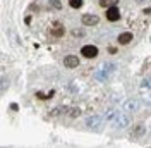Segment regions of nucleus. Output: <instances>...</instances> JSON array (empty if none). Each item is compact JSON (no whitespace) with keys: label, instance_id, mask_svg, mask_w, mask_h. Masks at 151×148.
<instances>
[{"label":"nucleus","instance_id":"nucleus-1","mask_svg":"<svg viewBox=\"0 0 151 148\" xmlns=\"http://www.w3.org/2000/svg\"><path fill=\"white\" fill-rule=\"evenodd\" d=\"M50 35L53 38H62L65 35V28H64V24L62 22H53L52 26H50Z\"/></svg>","mask_w":151,"mask_h":148},{"label":"nucleus","instance_id":"nucleus-2","mask_svg":"<svg viewBox=\"0 0 151 148\" xmlns=\"http://www.w3.org/2000/svg\"><path fill=\"white\" fill-rule=\"evenodd\" d=\"M101 122H103V119L96 114V115H89V117H86L84 119V124L88 126V128H93V129H96V128H100L101 126Z\"/></svg>","mask_w":151,"mask_h":148},{"label":"nucleus","instance_id":"nucleus-3","mask_svg":"<svg viewBox=\"0 0 151 148\" xmlns=\"http://www.w3.org/2000/svg\"><path fill=\"white\" fill-rule=\"evenodd\" d=\"M81 55L86 57V59H94V57L98 55V48L94 45H84L81 48Z\"/></svg>","mask_w":151,"mask_h":148},{"label":"nucleus","instance_id":"nucleus-4","mask_svg":"<svg viewBox=\"0 0 151 148\" xmlns=\"http://www.w3.org/2000/svg\"><path fill=\"white\" fill-rule=\"evenodd\" d=\"M106 19H108L110 22H115V21L120 19V12H119V9H117V5L106 7Z\"/></svg>","mask_w":151,"mask_h":148},{"label":"nucleus","instance_id":"nucleus-5","mask_svg":"<svg viewBox=\"0 0 151 148\" xmlns=\"http://www.w3.org/2000/svg\"><path fill=\"white\" fill-rule=\"evenodd\" d=\"M81 22H83L84 26H96V24L100 22V17L94 16V14H84V16L81 17Z\"/></svg>","mask_w":151,"mask_h":148},{"label":"nucleus","instance_id":"nucleus-6","mask_svg":"<svg viewBox=\"0 0 151 148\" xmlns=\"http://www.w3.org/2000/svg\"><path fill=\"white\" fill-rule=\"evenodd\" d=\"M64 65H65L67 69H74L79 65V59L76 55H65L64 57Z\"/></svg>","mask_w":151,"mask_h":148},{"label":"nucleus","instance_id":"nucleus-7","mask_svg":"<svg viewBox=\"0 0 151 148\" xmlns=\"http://www.w3.org/2000/svg\"><path fill=\"white\" fill-rule=\"evenodd\" d=\"M139 105L141 103L137 102V100H125V103H124V109H125V112H136L137 109H139Z\"/></svg>","mask_w":151,"mask_h":148},{"label":"nucleus","instance_id":"nucleus-8","mask_svg":"<svg viewBox=\"0 0 151 148\" xmlns=\"http://www.w3.org/2000/svg\"><path fill=\"white\" fill-rule=\"evenodd\" d=\"M62 114H65L69 117H79L81 109L79 107H62Z\"/></svg>","mask_w":151,"mask_h":148},{"label":"nucleus","instance_id":"nucleus-9","mask_svg":"<svg viewBox=\"0 0 151 148\" xmlns=\"http://www.w3.org/2000/svg\"><path fill=\"white\" fill-rule=\"evenodd\" d=\"M127 124H129V117L124 115V114H117V117H115V126H117V128H125Z\"/></svg>","mask_w":151,"mask_h":148},{"label":"nucleus","instance_id":"nucleus-10","mask_svg":"<svg viewBox=\"0 0 151 148\" xmlns=\"http://www.w3.org/2000/svg\"><path fill=\"white\" fill-rule=\"evenodd\" d=\"M132 41V33H129V31H124V33H120L119 35V43L120 45H129Z\"/></svg>","mask_w":151,"mask_h":148},{"label":"nucleus","instance_id":"nucleus-11","mask_svg":"<svg viewBox=\"0 0 151 148\" xmlns=\"http://www.w3.org/2000/svg\"><path fill=\"white\" fill-rule=\"evenodd\" d=\"M144 133H146V128L139 124V126H136L134 131H132V138H141V136H144Z\"/></svg>","mask_w":151,"mask_h":148},{"label":"nucleus","instance_id":"nucleus-12","mask_svg":"<svg viewBox=\"0 0 151 148\" xmlns=\"http://www.w3.org/2000/svg\"><path fill=\"white\" fill-rule=\"evenodd\" d=\"M119 0H100V5L101 7H112V5H117Z\"/></svg>","mask_w":151,"mask_h":148},{"label":"nucleus","instance_id":"nucleus-13","mask_svg":"<svg viewBox=\"0 0 151 148\" xmlns=\"http://www.w3.org/2000/svg\"><path fill=\"white\" fill-rule=\"evenodd\" d=\"M50 7H52V9L60 10L62 9V2H60V0H50Z\"/></svg>","mask_w":151,"mask_h":148},{"label":"nucleus","instance_id":"nucleus-14","mask_svg":"<svg viewBox=\"0 0 151 148\" xmlns=\"http://www.w3.org/2000/svg\"><path fill=\"white\" fill-rule=\"evenodd\" d=\"M69 5H70L72 9H79V7L83 5V0H69Z\"/></svg>","mask_w":151,"mask_h":148},{"label":"nucleus","instance_id":"nucleus-15","mask_svg":"<svg viewBox=\"0 0 151 148\" xmlns=\"http://www.w3.org/2000/svg\"><path fill=\"white\" fill-rule=\"evenodd\" d=\"M108 78V73L106 71H100V73H96V79H100V81H105Z\"/></svg>","mask_w":151,"mask_h":148},{"label":"nucleus","instance_id":"nucleus-16","mask_svg":"<svg viewBox=\"0 0 151 148\" xmlns=\"http://www.w3.org/2000/svg\"><path fill=\"white\" fill-rule=\"evenodd\" d=\"M115 117H117V112L115 110H110L108 114H106V119L108 120H115Z\"/></svg>","mask_w":151,"mask_h":148},{"label":"nucleus","instance_id":"nucleus-17","mask_svg":"<svg viewBox=\"0 0 151 148\" xmlns=\"http://www.w3.org/2000/svg\"><path fill=\"white\" fill-rule=\"evenodd\" d=\"M50 114H52V115H62V107H57V109H53Z\"/></svg>","mask_w":151,"mask_h":148},{"label":"nucleus","instance_id":"nucleus-18","mask_svg":"<svg viewBox=\"0 0 151 148\" xmlns=\"http://www.w3.org/2000/svg\"><path fill=\"white\" fill-rule=\"evenodd\" d=\"M74 35H76V36H83V35H84V33H83V31H81V29H74Z\"/></svg>","mask_w":151,"mask_h":148},{"label":"nucleus","instance_id":"nucleus-19","mask_svg":"<svg viewBox=\"0 0 151 148\" xmlns=\"http://www.w3.org/2000/svg\"><path fill=\"white\" fill-rule=\"evenodd\" d=\"M115 52H117L115 46H108V54H115Z\"/></svg>","mask_w":151,"mask_h":148},{"label":"nucleus","instance_id":"nucleus-20","mask_svg":"<svg viewBox=\"0 0 151 148\" xmlns=\"http://www.w3.org/2000/svg\"><path fill=\"white\" fill-rule=\"evenodd\" d=\"M136 2H137V4H144V2H146V0H136Z\"/></svg>","mask_w":151,"mask_h":148}]
</instances>
